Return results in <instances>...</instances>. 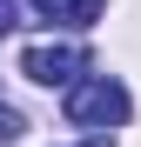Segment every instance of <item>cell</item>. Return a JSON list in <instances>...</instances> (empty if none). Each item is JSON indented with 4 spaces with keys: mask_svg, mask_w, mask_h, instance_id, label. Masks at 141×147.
Returning a JSON list of instances; mask_svg holds the SVG:
<instances>
[{
    "mask_svg": "<svg viewBox=\"0 0 141 147\" xmlns=\"http://www.w3.org/2000/svg\"><path fill=\"white\" fill-rule=\"evenodd\" d=\"M20 74L40 80V87H67V80L87 74V47L81 40H34L27 54H20Z\"/></svg>",
    "mask_w": 141,
    "mask_h": 147,
    "instance_id": "2",
    "label": "cell"
},
{
    "mask_svg": "<svg viewBox=\"0 0 141 147\" xmlns=\"http://www.w3.org/2000/svg\"><path fill=\"white\" fill-rule=\"evenodd\" d=\"M20 134H27V120H20L7 100H0V140H20Z\"/></svg>",
    "mask_w": 141,
    "mask_h": 147,
    "instance_id": "4",
    "label": "cell"
},
{
    "mask_svg": "<svg viewBox=\"0 0 141 147\" xmlns=\"http://www.w3.org/2000/svg\"><path fill=\"white\" fill-rule=\"evenodd\" d=\"M27 7L47 20V27H94L108 0H27Z\"/></svg>",
    "mask_w": 141,
    "mask_h": 147,
    "instance_id": "3",
    "label": "cell"
},
{
    "mask_svg": "<svg viewBox=\"0 0 141 147\" xmlns=\"http://www.w3.org/2000/svg\"><path fill=\"white\" fill-rule=\"evenodd\" d=\"M20 27V13H14V0H0V34H14Z\"/></svg>",
    "mask_w": 141,
    "mask_h": 147,
    "instance_id": "5",
    "label": "cell"
},
{
    "mask_svg": "<svg viewBox=\"0 0 141 147\" xmlns=\"http://www.w3.org/2000/svg\"><path fill=\"white\" fill-rule=\"evenodd\" d=\"M81 147H108V140H101V134H87V140H81Z\"/></svg>",
    "mask_w": 141,
    "mask_h": 147,
    "instance_id": "6",
    "label": "cell"
},
{
    "mask_svg": "<svg viewBox=\"0 0 141 147\" xmlns=\"http://www.w3.org/2000/svg\"><path fill=\"white\" fill-rule=\"evenodd\" d=\"M128 114H134V100H128V87L114 80V74H81V80H67V127L114 134Z\"/></svg>",
    "mask_w": 141,
    "mask_h": 147,
    "instance_id": "1",
    "label": "cell"
}]
</instances>
